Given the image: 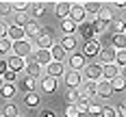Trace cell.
Masks as SVG:
<instances>
[{"label":"cell","instance_id":"obj_1","mask_svg":"<svg viewBox=\"0 0 126 117\" xmlns=\"http://www.w3.org/2000/svg\"><path fill=\"white\" fill-rule=\"evenodd\" d=\"M33 43L28 39H22V41H13L11 43V54L20 56V59H28V54H33Z\"/></svg>","mask_w":126,"mask_h":117},{"label":"cell","instance_id":"obj_2","mask_svg":"<svg viewBox=\"0 0 126 117\" xmlns=\"http://www.w3.org/2000/svg\"><path fill=\"white\" fill-rule=\"evenodd\" d=\"M80 76H83V80L98 82V80L102 78V65H98V63H87V65H85V69L80 72Z\"/></svg>","mask_w":126,"mask_h":117},{"label":"cell","instance_id":"obj_3","mask_svg":"<svg viewBox=\"0 0 126 117\" xmlns=\"http://www.w3.org/2000/svg\"><path fill=\"white\" fill-rule=\"evenodd\" d=\"M65 63H67V69H72V72H83L87 65V59L80 52H72V54H67Z\"/></svg>","mask_w":126,"mask_h":117},{"label":"cell","instance_id":"obj_4","mask_svg":"<svg viewBox=\"0 0 126 117\" xmlns=\"http://www.w3.org/2000/svg\"><path fill=\"white\" fill-rule=\"evenodd\" d=\"M67 17H70L76 26L80 24V22H85L87 15H85V9H83V2H70V13H67Z\"/></svg>","mask_w":126,"mask_h":117},{"label":"cell","instance_id":"obj_5","mask_svg":"<svg viewBox=\"0 0 126 117\" xmlns=\"http://www.w3.org/2000/svg\"><path fill=\"white\" fill-rule=\"evenodd\" d=\"M63 82H65V87L67 89H80V85H83V76H80V72H72V69H65V74H63Z\"/></svg>","mask_w":126,"mask_h":117},{"label":"cell","instance_id":"obj_6","mask_svg":"<svg viewBox=\"0 0 126 117\" xmlns=\"http://www.w3.org/2000/svg\"><path fill=\"white\" fill-rule=\"evenodd\" d=\"M78 35L85 39V43H87V41H94V39H100V37H96L94 30H91V20H85V22L78 24V28H76V37H78Z\"/></svg>","mask_w":126,"mask_h":117},{"label":"cell","instance_id":"obj_7","mask_svg":"<svg viewBox=\"0 0 126 117\" xmlns=\"http://www.w3.org/2000/svg\"><path fill=\"white\" fill-rule=\"evenodd\" d=\"M41 35V24H39L37 20H28V24L24 26V39H37Z\"/></svg>","mask_w":126,"mask_h":117},{"label":"cell","instance_id":"obj_8","mask_svg":"<svg viewBox=\"0 0 126 117\" xmlns=\"http://www.w3.org/2000/svg\"><path fill=\"white\" fill-rule=\"evenodd\" d=\"M44 69H46V72H44L46 76H50V78H54V80H59V78H63V74H65V63H54V61H52V63L46 65Z\"/></svg>","mask_w":126,"mask_h":117},{"label":"cell","instance_id":"obj_9","mask_svg":"<svg viewBox=\"0 0 126 117\" xmlns=\"http://www.w3.org/2000/svg\"><path fill=\"white\" fill-rule=\"evenodd\" d=\"M113 95V89H111V82L109 80H98L96 82V98H104V100H109Z\"/></svg>","mask_w":126,"mask_h":117},{"label":"cell","instance_id":"obj_10","mask_svg":"<svg viewBox=\"0 0 126 117\" xmlns=\"http://www.w3.org/2000/svg\"><path fill=\"white\" fill-rule=\"evenodd\" d=\"M96 20L100 22V24L109 26L111 22H115V15H113V9L109 7V4H102V9L98 11V15H96Z\"/></svg>","mask_w":126,"mask_h":117},{"label":"cell","instance_id":"obj_11","mask_svg":"<svg viewBox=\"0 0 126 117\" xmlns=\"http://www.w3.org/2000/svg\"><path fill=\"white\" fill-rule=\"evenodd\" d=\"M100 50H102V46H100V39H94V41H87L85 46H83V56L87 59V56H98L100 54Z\"/></svg>","mask_w":126,"mask_h":117},{"label":"cell","instance_id":"obj_12","mask_svg":"<svg viewBox=\"0 0 126 117\" xmlns=\"http://www.w3.org/2000/svg\"><path fill=\"white\" fill-rule=\"evenodd\" d=\"M33 61L39 65V67H46V65L52 63L50 50H33Z\"/></svg>","mask_w":126,"mask_h":117},{"label":"cell","instance_id":"obj_13","mask_svg":"<svg viewBox=\"0 0 126 117\" xmlns=\"http://www.w3.org/2000/svg\"><path fill=\"white\" fill-rule=\"evenodd\" d=\"M59 46L63 48L65 54H72V52L78 50V37H76V35H72V37H63L61 41H59Z\"/></svg>","mask_w":126,"mask_h":117},{"label":"cell","instance_id":"obj_14","mask_svg":"<svg viewBox=\"0 0 126 117\" xmlns=\"http://www.w3.org/2000/svg\"><path fill=\"white\" fill-rule=\"evenodd\" d=\"M24 72H26V76H31V78H35L37 80L39 76H44V67H39L33 59H26V65H24Z\"/></svg>","mask_w":126,"mask_h":117},{"label":"cell","instance_id":"obj_15","mask_svg":"<svg viewBox=\"0 0 126 117\" xmlns=\"http://www.w3.org/2000/svg\"><path fill=\"white\" fill-rule=\"evenodd\" d=\"M24 65H26V59H20V56H15V54H9L7 56V67L11 69V72H24Z\"/></svg>","mask_w":126,"mask_h":117},{"label":"cell","instance_id":"obj_16","mask_svg":"<svg viewBox=\"0 0 126 117\" xmlns=\"http://www.w3.org/2000/svg\"><path fill=\"white\" fill-rule=\"evenodd\" d=\"M52 46H54V39L41 33V35L35 39V46H33V48H35V50H50Z\"/></svg>","mask_w":126,"mask_h":117},{"label":"cell","instance_id":"obj_17","mask_svg":"<svg viewBox=\"0 0 126 117\" xmlns=\"http://www.w3.org/2000/svg\"><path fill=\"white\" fill-rule=\"evenodd\" d=\"M115 61V50L111 48H102L100 54H98V65H111Z\"/></svg>","mask_w":126,"mask_h":117},{"label":"cell","instance_id":"obj_18","mask_svg":"<svg viewBox=\"0 0 126 117\" xmlns=\"http://www.w3.org/2000/svg\"><path fill=\"white\" fill-rule=\"evenodd\" d=\"M24 104H26V108L35 111L39 104H41V95H39L37 91H33V93H24Z\"/></svg>","mask_w":126,"mask_h":117},{"label":"cell","instance_id":"obj_19","mask_svg":"<svg viewBox=\"0 0 126 117\" xmlns=\"http://www.w3.org/2000/svg\"><path fill=\"white\" fill-rule=\"evenodd\" d=\"M120 74H122V72L115 67V63H111V65H102V80H109V82H111V80H113L115 76H120Z\"/></svg>","mask_w":126,"mask_h":117},{"label":"cell","instance_id":"obj_20","mask_svg":"<svg viewBox=\"0 0 126 117\" xmlns=\"http://www.w3.org/2000/svg\"><path fill=\"white\" fill-rule=\"evenodd\" d=\"M50 56H52L54 63H65V59H67V54L63 52V48L57 43V41H54V46L50 48Z\"/></svg>","mask_w":126,"mask_h":117},{"label":"cell","instance_id":"obj_21","mask_svg":"<svg viewBox=\"0 0 126 117\" xmlns=\"http://www.w3.org/2000/svg\"><path fill=\"white\" fill-rule=\"evenodd\" d=\"M39 87H41V91H44V93H52V91L57 89V80L44 74V76H41V80H39Z\"/></svg>","mask_w":126,"mask_h":117},{"label":"cell","instance_id":"obj_22","mask_svg":"<svg viewBox=\"0 0 126 117\" xmlns=\"http://www.w3.org/2000/svg\"><path fill=\"white\" fill-rule=\"evenodd\" d=\"M83 9H85V15H98V11L102 9V2H96V0H89V2H83Z\"/></svg>","mask_w":126,"mask_h":117},{"label":"cell","instance_id":"obj_23","mask_svg":"<svg viewBox=\"0 0 126 117\" xmlns=\"http://www.w3.org/2000/svg\"><path fill=\"white\" fill-rule=\"evenodd\" d=\"M76 28L78 26L70 20V17H65V20H61V30H63V37H72V35H76Z\"/></svg>","mask_w":126,"mask_h":117},{"label":"cell","instance_id":"obj_24","mask_svg":"<svg viewBox=\"0 0 126 117\" xmlns=\"http://www.w3.org/2000/svg\"><path fill=\"white\" fill-rule=\"evenodd\" d=\"M70 13V2H54V15L59 20H65Z\"/></svg>","mask_w":126,"mask_h":117},{"label":"cell","instance_id":"obj_25","mask_svg":"<svg viewBox=\"0 0 126 117\" xmlns=\"http://www.w3.org/2000/svg\"><path fill=\"white\" fill-rule=\"evenodd\" d=\"M11 11L13 13H28L31 11V2L28 0H15V2H11Z\"/></svg>","mask_w":126,"mask_h":117},{"label":"cell","instance_id":"obj_26","mask_svg":"<svg viewBox=\"0 0 126 117\" xmlns=\"http://www.w3.org/2000/svg\"><path fill=\"white\" fill-rule=\"evenodd\" d=\"M15 93H17L15 85H9V82H4V85L0 87V98H2V100H11Z\"/></svg>","mask_w":126,"mask_h":117},{"label":"cell","instance_id":"obj_27","mask_svg":"<svg viewBox=\"0 0 126 117\" xmlns=\"http://www.w3.org/2000/svg\"><path fill=\"white\" fill-rule=\"evenodd\" d=\"M20 85H22V91H24V93H33V91L37 89V80L31 78V76H24Z\"/></svg>","mask_w":126,"mask_h":117},{"label":"cell","instance_id":"obj_28","mask_svg":"<svg viewBox=\"0 0 126 117\" xmlns=\"http://www.w3.org/2000/svg\"><path fill=\"white\" fill-rule=\"evenodd\" d=\"M46 11H48V4H46V2H31V13H33L35 17L46 15Z\"/></svg>","mask_w":126,"mask_h":117},{"label":"cell","instance_id":"obj_29","mask_svg":"<svg viewBox=\"0 0 126 117\" xmlns=\"http://www.w3.org/2000/svg\"><path fill=\"white\" fill-rule=\"evenodd\" d=\"M111 43H113L111 50H115V52L126 50V39H124V35H113V37H111Z\"/></svg>","mask_w":126,"mask_h":117},{"label":"cell","instance_id":"obj_30","mask_svg":"<svg viewBox=\"0 0 126 117\" xmlns=\"http://www.w3.org/2000/svg\"><path fill=\"white\" fill-rule=\"evenodd\" d=\"M17 115H20V113H17V106L13 102H7L2 106V115L0 117H17Z\"/></svg>","mask_w":126,"mask_h":117},{"label":"cell","instance_id":"obj_31","mask_svg":"<svg viewBox=\"0 0 126 117\" xmlns=\"http://www.w3.org/2000/svg\"><path fill=\"white\" fill-rule=\"evenodd\" d=\"M124 87H126L124 74H120V76H115L113 80H111V89H113V93H115V91H124Z\"/></svg>","mask_w":126,"mask_h":117},{"label":"cell","instance_id":"obj_32","mask_svg":"<svg viewBox=\"0 0 126 117\" xmlns=\"http://www.w3.org/2000/svg\"><path fill=\"white\" fill-rule=\"evenodd\" d=\"M26 24H28V13H15V15H13V26L24 28Z\"/></svg>","mask_w":126,"mask_h":117},{"label":"cell","instance_id":"obj_33","mask_svg":"<svg viewBox=\"0 0 126 117\" xmlns=\"http://www.w3.org/2000/svg\"><path fill=\"white\" fill-rule=\"evenodd\" d=\"M100 111H102V104L100 102H96V100L89 102V106H87V115L89 117H98V115H100Z\"/></svg>","mask_w":126,"mask_h":117},{"label":"cell","instance_id":"obj_34","mask_svg":"<svg viewBox=\"0 0 126 117\" xmlns=\"http://www.w3.org/2000/svg\"><path fill=\"white\" fill-rule=\"evenodd\" d=\"M89 102H91V100H89L87 95H80V93H78V102H76L74 106L78 108V113H87V106H89Z\"/></svg>","mask_w":126,"mask_h":117},{"label":"cell","instance_id":"obj_35","mask_svg":"<svg viewBox=\"0 0 126 117\" xmlns=\"http://www.w3.org/2000/svg\"><path fill=\"white\" fill-rule=\"evenodd\" d=\"M115 67H117V69H120V72H122V69H124V65H126V50H120V52H115Z\"/></svg>","mask_w":126,"mask_h":117},{"label":"cell","instance_id":"obj_36","mask_svg":"<svg viewBox=\"0 0 126 117\" xmlns=\"http://www.w3.org/2000/svg\"><path fill=\"white\" fill-rule=\"evenodd\" d=\"M7 54H11V41L4 37V39H0V59H4Z\"/></svg>","mask_w":126,"mask_h":117},{"label":"cell","instance_id":"obj_37","mask_svg":"<svg viewBox=\"0 0 126 117\" xmlns=\"http://www.w3.org/2000/svg\"><path fill=\"white\" fill-rule=\"evenodd\" d=\"M91 30H94V35H96V37H100L102 33L107 30V26H104V24H100L98 20H91Z\"/></svg>","mask_w":126,"mask_h":117},{"label":"cell","instance_id":"obj_38","mask_svg":"<svg viewBox=\"0 0 126 117\" xmlns=\"http://www.w3.org/2000/svg\"><path fill=\"white\" fill-rule=\"evenodd\" d=\"M15 80H17V74L11 72V69H7L4 74H2V82H9V85H15Z\"/></svg>","mask_w":126,"mask_h":117},{"label":"cell","instance_id":"obj_39","mask_svg":"<svg viewBox=\"0 0 126 117\" xmlns=\"http://www.w3.org/2000/svg\"><path fill=\"white\" fill-rule=\"evenodd\" d=\"M98 117H117V113H115V106H104L102 104V111Z\"/></svg>","mask_w":126,"mask_h":117},{"label":"cell","instance_id":"obj_40","mask_svg":"<svg viewBox=\"0 0 126 117\" xmlns=\"http://www.w3.org/2000/svg\"><path fill=\"white\" fill-rule=\"evenodd\" d=\"M11 15V2H0V20Z\"/></svg>","mask_w":126,"mask_h":117},{"label":"cell","instance_id":"obj_41","mask_svg":"<svg viewBox=\"0 0 126 117\" xmlns=\"http://www.w3.org/2000/svg\"><path fill=\"white\" fill-rule=\"evenodd\" d=\"M63 115H65V117H80V113H78V108H76V106L67 104V106H65V111H63Z\"/></svg>","mask_w":126,"mask_h":117},{"label":"cell","instance_id":"obj_42","mask_svg":"<svg viewBox=\"0 0 126 117\" xmlns=\"http://www.w3.org/2000/svg\"><path fill=\"white\" fill-rule=\"evenodd\" d=\"M65 98H67V104H72V106H74V104L78 102V91H76V89H70Z\"/></svg>","mask_w":126,"mask_h":117},{"label":"cell","instance_id":"obj_43","mask_svg":"<svg viewBox=\"0 0 126 117\" xmlns=\"http://www.w3.org/2000/svg\"><path fill=\"white\" fill-rule=\"evenodd\" d=\"M113 35H124V20H117V22H115Z\"/></svg>","mask_w":126,"mask_h":117},{"label":"cell","instance_id":"obj_44","mask_svg":"<svg viewBox=\"0 0 126 117\" xmlns=\"http://www.w3.org/2000/svg\"><path fill=\"white\" fill-rule=\"evenodd\" d=\"M7 28H9V22L0 20V39H4V37H7Z\"/></svg>","mask_w":126,"mask_h":117},{"label":"cell","instance_id":"obj_45","mask_svg":"<svg viewBox=\"0 0 126 117\" xmlns=\"http://www.w3.org/2000/svg\"><path fill=\"white\" fill-rule=\"evenodd\" d=\"M111 9H120V11H124V9H126V2H124V0H117Z\"/></svg>","mask_w":126,"mask_h":117},{"label":"cell","instance_id":"obj_46","mask_svg":"<svg viewBox=\"0 0 126 117\" xmlns=\"http://www.w3.org/2000/svg\"><path fill=\"white\" fill-rule=\"evenodd\" d=\"M7 69H9V67H7V59H0V76H2Z\"/></svg>","mask_w":126,"mask_h":117},{"label":"cell","instance_id":"obj_47","mask_svg":"<svg viewBox=\"0 0 126 117\" xmlns=\"http://www.w3.org/2000/svg\"><path fill=\"white\" fill-rule=\"evenodd\" d=\"M41 117H54V113L52 111H41Z\"/></svg>","mask_w":126,"mask_h":117},{"label":"cell","instance_id":"obj_48","mask_svg":"<svg viewBox=\"0 0 126 117\" xmlns=\"http://www.w3.org/2000/svg\"><path fill=\"white\" fill-rule=\"evenodd\" d=\"M2 85H4V82H2V76H0V87H2Z\"/></svg>","mask_w":126,"mask_h":117},{"label":"cell","instance_id":"obj_49","mask_svg":"<svg viewBox=\"0 0 126 117\" xmlns=\"http://www.w3.org/2000/svg\"><path fill=\"white\" fill-rule=\"evenodd\" d=\"M17 117H20V115H17Z\"/></svg>","mask_w":126,"mask_h":117}]
</instances>
